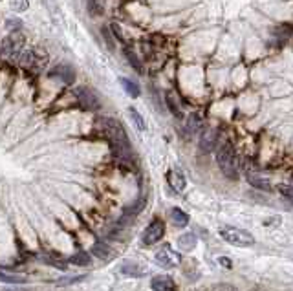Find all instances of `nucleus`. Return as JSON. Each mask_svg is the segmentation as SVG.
<instances>
[{
	"mask_svg": "<svg viewBox=\"0 0 293 291\" xmlns=\"http://www.w3.org/2000/svg\"><path fill=\"white\" fill-rule=\"evenodd\" d=\"M98 125L110 143L114 154L117 157H127L130 154V143H128V136L119 121L112 119V117H101L98 119Z\"/></svg>",
	"mask_w": 293,
	"mask_h": 291,
	"instance_id": "nucleus-1",
	"label": "nucleus"
},
{
	"mask_svg": "<svg viewBox=\"0 0 293 291\" xmlns=\"http://www.w3.org/2000/svg\"><path fill=\"white\" fill-rule=\"evenodd\" d=\"M216 163L220 171L224 172V176L229 179L238 178V157L234 154L233 145L229 141L222 143L220 149L216 150Z\"/></svg>",
	"mask_w": 293,
	"mask_h": 291,
	"instance_id": "nucleus-2",
	"label": "nucleus"
},
{
	"mask_svg": "<svg viewBox=\"0 0 293 291\" xmlns=\"http://www.w3.org/2000/svg\"><path fill=\"white\" fill-rule=\"evenodd\" d=\"M218 234L226 240L227 244H233L238 247H248L255 244V236L251 233L238 229V227H231V225H220Z\"/></svg>",
	"mask_w": 293,
	"mask_h": 291,
	"instance_id": "nucleus-3",
	"label": "nucleus"
},
{
	"mask_svg": "<svg viewBox=\"0 0 293 291\" xmlns=\"http://www.w3.org/2000/svg\"><path fill=\"white\" fill-rule=\"evenodd\" d=\"M22 46H24V35L19 33V31H13V33H9L8 37L2 40V55L4 57H9V55L17 57L20 53V50H22Z\"/></svg>",
	"mask_w": 293,
	"mask_h": 291,
	"instance_id": "nucleus-4",
	"label": "nucleus"
},
{
	"mask_svg": "<svg viewBox=\"0 0 293 291\" xmlns=\"http://www.w3.org/2000/svg\"><path fill=\"white\" fill-rule=\"evenodd\" d=\"M180 258L181 256L176 253L171 246H163L158 253H156V264L161 266V268H165V269L176 268V266L180 264Z\"/></svg>",
	"mask_w": 293,
	"mask_h": 291,
	"instance_id": "nucleus-5",
	"label": "nucleus"
},
{
	"mask_svg": "<svg viewBox=\"0 0 293 291\" xmlns=\"http://www.w3.org/2000/svg\"><path fill=\"white\" fill-rule=\"evenodd\" d=\"M163 234H165V225H163V222H161V220H152L151 224H149V227L145 229V233H143L141 242L145 246H152V244L159 242Z\"/></svg>",
	"mask_w": 293,
	"mask_h": 291,
	"instance_id": "nucleus-6",
	"label": "nucleus"
},
{
	"mask_svg": "<svg viewBox=\"0 0 293 291\" xmlns=\"http://www.w3.org/2000/svg\"><path fill=\"white\" fill-rule=\"evenodd\" d=\"M20 62L24 66H35V68H42L46 66L48 62V53L42 48H33V50H28L20 57Z\"/></svg>",
	"mask_w": 293,
	"mask_h": 291,
	"instance_id": "nucleus-7",
	"label": "nucleus"
},
{
	"mask_svg": "<svg viewBox=\"0 0 293 291\" xmlns=\"http://www.w3.org/2000/svg\"><path fill=\"white\" fill-rule=\"evenodd\" d=\"M76 97L79 101V105L86 108V110H98L99 108V97L96 96V92L86 86H79L76 90Z\"/></svg>",
	"mask_w": 293,
	"mask_h": 291,
	"instance_id": "nucleus-8",
	"label": "nucleus"
},
{
	"mask_svg": "<svg viewBox=\"0 0 293 291\" xmlns=\"http://www.w3.org/2000/svg\"><path fill=\"white\" fill-rule=\"evenodd\" d=\"M218 137H220V132L216 128H203L202 134H200V141H198V147H200L203 154H209V152L216 149Z\"/></svg>",
	"mask_w": 293,
	"mask_h": 291,
	"instance_id": "nucleus-9",
	"label": "nucleus"
},
{
	"mask_svg": "<svg viewBox=\"0 0 293 291\" xmlns=\"http://www.w3.org/2000/svg\"><path fill=\"white\" fill-rule=\"evenodd\" d=\"M50 77H55V79H60L66 84H72L74 79H76V72H74V68L70 64H59V66H55L50 72Z\"/></svg>",
	"mask_w": 293,
	"mask_h": 291,
	"instance_id": "nucleus-10",
	"label": "nucleus"
},
{
	"mask_svg": "<svg viewBox=\"0 0 293 291\" xmlns=\"http://www.w3.org/2000/svg\"><path fill=\"white\" fill-rule=\"evenodd\" d=\"M246 178H248L249 185H253L255 189H260V191H266V193H271V191H273L270 179L264 178V176H260V174H256L255 171L246 172Z\"/></svg>",
	"mask_w": 293,
	"mask_h": 291,
	"instance_id": "nucleus-11",
	"label": "nucleus"
},
{
	"mask_svg": "<svg viewBox=\"0 0 293 291\" xmlns=\"http://www.w3.org/2000/svg\"><path fill=\"white\" fill-rule=\"evenodd\" d=\"M151 288L154 291H176L173 278L167 275H158L151 280Z\"/></svg>",
	"mask_w": 293,
	"mask_h": 291,
	"instance_id": "nucleus-12",
	"label": "nucleus"
},
{
	"mask_svg": "<svg viewBox=\"0 0 293 291\" xmlns=\"http://www.w3.org/2000/svg\"><path fill=\"white\" fill-rule=\"evenodd\" d=\"M167 179H169V185L173 187L176 193H181L183 189H185V178H183V174H181L178 169H173V171L167 174Z\"/></svg>",
	"mask_w": 293,
	"mask_h": 291,
	"instance_id": "nucleus-13",
	"label": "nucleus"
},
{
	"mask_svg": "<svg viewBox=\"0 0 293 291\" xmlns=\"http://www.w3.org/2000/svg\"><path fill=\"white\" fill-rule=\"evenodd\" d=\"M185 130H187L189 136H195V134H198V132H202L203 130L202 117H200L198 114H191L187 117V121H185Z\"/></svg>",
	"mask_w": 293,
	"mask_h": 291,
	"instance_id": "nucleus-14",
	"label": "nucleus"
},
{
	"mask_svg": "<svg viewBox=\"0 0 293 291\" xmlns=\"http://www.w3.org/2000/svg\"><path fill=\"white\" fill-rule=\"evenodd\" d=\"M123 55H125V57H127V60H128V64H130V66L134 68L136 72H139V74H143V72H145V70H143V64H141V60L137 59V55H136L134 52H132V50H130V46H123Z\"/></svg>",
	"mask_w": 293,
	"mask_h": 291,
	"instance_id": "nucleus-15",
	"label": "nucleus"
},
{
	"mask_svg": "<svg viewBox=\"0 0 293 291\" xmlns=\"http://www.w3.org/2000/svg\"><path fill=\"white\" fill-rule=\"evenodd\" d=\"M165 103H167V106H169V110H171V114H173L174 117H178V119H181V117H183L181 108H180V103L176 101V97H174L173 92H167V94H165Z\"/></svg>",
	"mask_w": 293,
	"mask_h": 291,
	"instance_id": "nucleus-16",
	"label": "nucleus"
},
{
	"mask_svg": "<svg viewBox=\"0 0 293 291\" xmlns=\"http://www.w3.org/2000/svg\"><path fill=\"white\" fill-rule=\"evenodd\" d=\"M171 220H173V224L176 227H185L189 224V216L185 214V211L178 209V207L171 209Z\"/></svg>",
	"mask_w": 293,
	"mask_h": 291,
	"instance_id": "nucleus-17",
	"label": "nucleus"
},
{
	"mask_svg": "<svg viewBox=\"0 0 293 291\" xmlns=\"http://www.w3.org/2000/svg\"><path fill=\"white\" fill-rule=\"evenodd\" d=\"M178 247H180L181 251H193L196 247V236L195 234H181L180 238H178Z\"/></svg>",
	"mask_w": 293,
	"mask_h": 291,
	"instance_id": "nucleus-18",
	"label": "nucleus"
},
{
	"mask_svg": "<svg viewBox=\"0 0 293 291\" xmlns=\"http://www.w3.org/2000/svg\"><path fill=\"white\" fill-rule=\"evenodd\" d=\"M121 84H123L125 92H127L130 97H139V86H137V82L130 81L127 77H123V79H121Z\"/></svg>",
	"mask_w": 293,
	"mask_h": 291,
	"instance_id": "nucleus-19",
	"label": "nucleus"
},
{
	"mask_svg": "<svg viewBox=\"0 0 293 291\" xmlns=\"http://www.w3.org/2000/svg\"><path fill=\"white\" fill-rule=\"evenodd\" d=\"M121 273L123 275H134V276H141L143 275V269L139 266H136V264H123V268H121Z\"/></svg>",
	"mask_w": 293,
	"mask_h": 291,
	"instance_id": "nucleus-20",
	"label": "nucleus"
},
{
	"mask_svg": "<svg viewBox=\"0 0 293 291\" xmlns=\"http://www.w3.org/2000/svg\"><path fill=\"white\" fill-rule=\"evenodd\" d=\"M70 262H72V264H76V266H90L92 258L86 253H77L70 258Z\"/></svg>",
	"mask_w": 293,
	"mask_h": 291,
	"instance_id": "nucleus-21",
	"label": "nucleus"
},
{
	"mask_svg": "<svg viewBox=\"0 0 293 291\" xmlns=\"http://www.w3.org/2000/svg\"><path fill=\"white\" fill-rule=\"evenodd\" d=\"M0 278H2V282H6V284H24V282H26V278H24V276L9 275L8 271H2Z\"/></svg>",
	"mask_w": 293,
	"mask_h": 291,
	"instance_id": "nucleus-22",
	"label": "nucleus"
},
{
	"mask_svg": "<svg viewBox=\"0 0 293 291\" xmlns=\"http://www.w3.org/2000/svg\"><path fill=\"white\" fill-rule=\"evenodd\" d=\"M88 11L94 17L103 15V0H88Z\"/></svg>",
	"mask_w": 293,
	"mask_h": 291,
	"instance_id": "nucleus-23",
	"label": "nucleus"
},
{
	"mask_svg": "<svg viewBox=\"0 0 293 291\" xmlns=\"http://www.w3.org/2000/svg\"><path fill=\"white\" fill-rule=\"evenodd\" d=\"M128 116L132 117V121H134V125L137 127V130H145V128H147V125H145V121H143V117L139 116V112H137L136 108H130V110H128Z\"/></svg>",
	"mask_w": 293,
	"mask_h": 291,
	"instance_id": "nucleus-24",
	"label": "nucleus"
},
{
	"mask_svg": "<svg viewBox=\"0 0 293 291\" xmlns=\"http://www.w3.org/2000/svg\"><path fill=\"white\" fill-rule=\"evenodd\" d=\"M84 280V276H68V278H59L57 280V286H68V284H76V282H81Z\"/></svg>",
	"mask_w": 293,
	"mask_h": 291,
	"instance_id": "nucleus-25",
	"label": "nucleus"
},
{
	"mask_svg": "<svg viewBox=\"0 0 293 291\" xmlns=\"http://www.w3.org/2000/svg\"><path fill=\"white\" fill-rule=\"evenodd\" d=\"M278 193L288 200H293V185H278Z\"/></svg>",
	"mask_w": 293,
	"mask_h": 291,
	"instance_id": "nucleus-26",
	"label": "nucleus"
},
{
	"mask_svg": "<svg viewBox=\"0 0 293 291\" xmlns=\"http://www.w3.org/2000/svg\"><path fill=\"white\" fill-rule=\"evenodd\" d=\"M290 33H292V28H290V26H278L277 30L273 31L275 37H288Z\"/></svg>",
	"mask_w": 293,
	"mask_h": 291,
	"instance_id": "nucleus-27",
	"label": "nucleus"
},
{
	"mask_svg": "<svg viewBox=\"0 0 293 291\" xmlns=\"http://www.w3.org/2000/svg\"><path fill=\"white\" fill-rule=\"evenodd\" d=\"M42 260L48 262V264H52L53 268L60 269V271H66V264H64V262H60V260H53V258H50V256H44Z\"/></svg>",
	"mask_w": 293,
	"mask_h": 291,
	"instance_id": "nucleus-28",
	"label": "nucleus"
},
{
	"mask_svg": "<svg viewBox=\"0 0 293 291\" xmlns=\"http://www.w3.org/2000/svg\"><path fill=\"white\" fill-rule=\"evenodd\" d=\"M101 33H103V37H105V40H106V46H108V50L110 52H114V40H112V37H110V33H108V28H101Z\"/></svg>",
	"mask_w": 293,
	"mask_h": 291,
	"instance_id": "nucleus-29",
	"label": "nucleus"
},
{
	"mask_svg": "<svg viewBox=\"0 0 293 291\" xmlns=\"http://www.w3.org/2000/svg\"><path fill=\"white\" fill-rule=\"evenodd\" d=\"M112 31H114V37L117 39V40H121V42L125 44V39H123V33H121V28H119V26H116V24H112Z\"/></svg>",
	"mask_w": 293,
	"mask_h": 291,
	"instance_id": "nucleus-30",
	"label": "nucleus"
},
{
	"mask_svg": "<svg viewBox=\"0 0 293 291\" xmlns=\"http://www.w3.org/2000/svg\"><path fill=\"white\" fill-rule=\"evenodd\" d=\"M106 253H108V249H106L105 246H103V247H101V246L94 247V254H98V256H105Z\"/></svg>",
	"mask_w": 293,
	"mask_h": 291,
	"instance_id": "nucleus-31",
	"label": "nucleus"
},
{
	"mask_svg": "<svg viewBox=\"0 0 293 291\" xmlns=\"http://www.w3.org/2000/svg\"><path fill=\"white\" fill-rule=\"evenodd\" d=\"M218 291H234L231 286H218Z\"/></svg>",
	"mask_w": 293,
	"mask_h": 291,
	"instance_id": "nucleus-32",
	"label": "nucleus"
}]
</instances>
